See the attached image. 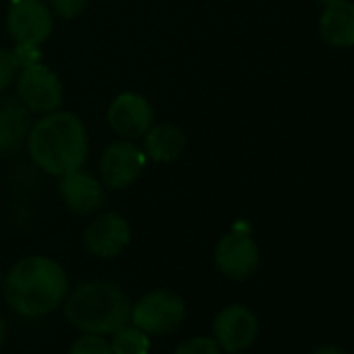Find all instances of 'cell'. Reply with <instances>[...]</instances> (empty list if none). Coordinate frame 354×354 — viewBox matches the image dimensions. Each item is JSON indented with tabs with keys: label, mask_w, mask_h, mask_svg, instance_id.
<instances>
[{
	"label": "cell",
	"mask_w": 354,
	"mask_h": 354,
	"mask_svg": "<svg viewBox=\"0 0 354 354\" xmlns=\"http://www.w3.org/2000/svg\"><path fill=\"white\" fill-rule=\"evenodd\" d=\"M69 292L65 269L48 257H28L19 261L5 279L9 306L24 317H44L55 310Z\"/></svg>",
	"instance_id": "obj_1"
},
{
	"label": "cell",
	"mask_w": 354,
	"mask_h": 354,
	"mask_svg": "<svg viewBox=\"0 0 354 354\" xmlns=\"http://www.w3.org/2000/svg\"><path fill=\"white\" fill-rule=\"evenodd\" d=\"M30 154L50 175H65L84 167L88 158V131L82 119L67 111H53L28 136Z\"/></svg>",
	"instance_id": "obj_2"
},
{
	"label": "cell",
	"mask_w": 354,
	"mask_h": 354,
	"mask_svg": "<svg viewBox=\"0 0 354 354\" xmlns=\"http://www.w3.org/2000/svg\"><path fill=\"white\" fill-rule=\"evenodd\" d=\"M69 323L86 333L109 335L131 317V302L123 290L109 281H90L73 290L65 302Z\"/></svg>",
	"instance_id": "obj_3"
},
{
	"label": "cell",
	"mask_w": 354,
	"mask_h": 354,
	"mask_svg": "<svg viewBox=\"0 0 354 354\" xmlns=\"http://www.w3.org/2000/svg\"><path fill=\"white\" fill-rule=\"evenodd\" d=\"M129 319L148 335H165L184 323L186 304L180 296L169 290H154L142 296L136 306H131Z\"/></svg>",
	"instance_id": "obj_4"
},
{
	"label": "cell",
	"mask_w": 354,
	"mask_h": 354,
	"mask_svg": "<svg viewBox=\"0 0 354 354\" xmlns=\"http://www.w3.org/2000/svg\"><path fill=\"white\" fill-rule=\"evenodd\" d=\"M215 263L219 271L232 281L248 279L261 263L259 246L246 227H234L215 248Z\"/></svg>",
	"instance_id": "obj_5"
},
{
	"label": "cell",
	"mask_w": 354,
	"mask_h": 354,
	"mask_svg": "<svg viewBox=\"0 0 354 354\" xmlns=\"http://www.w3.org/2000/svg\"><path fill=\"white\" fill-rule=\"evenodd\" d=\"M53 9L42 0H13L9 11V32L17 44L40 46L53 34Z\"/></svg>",
	"instance_id": "obj_6"
},
{
	"label": "cell",
	"mask_w": 354,
	"mask_h": 354,
	"mask_svg": "<svg viewBox=\"0 0 354 354\" xmlns=\"http://www.w3.org/2000/svg\"><path fill=\"white\" fill-rule=\"evenodd\" d=\"M17 92L21 102L36 113H53L63 102L61 80L40 63L24 67L17 80Z\"/></svg>",
	"instance_id": "obj_7"
},
{
	"label": "cell",
	"mask_w": 354,
	"mask_h": 354,
	"mask_svg": "<svg viewBox=\"0 0 354 354\" xmlns=\"http://www.w3.org/2000/svg\"><path fill=\"white\" fill-rule=\"evenodd\" d=\"M146 167V154L131 142L111 144L100 158V175L109 188L123 190L131 186Z\"/></svg>",
	"instance_id": "obj_8"
},
{
	"label": "cell",
	"mask_w": 354,
	"mask_h": 354,
	"mask_svg": "<svg viewBox=\"0 0 354 354\" xmlns=\"http://www.w3.org/2000/svg\"><path fill=\"white\" fill-rule=\"evenodd\" d=\"M215 342L225 352H238L252 346L259 333V321L254 313L242 304L225 306L213 323Z\"/></svg>",
	"instance_id": "obj_9"
},
{
	"label": "cell",
	"mask_w": 354,
	"mask_h": 354,
	"mask_svg": "<svg viewBox=\"0 0 354 354\" xmlns=\"http://www.w3.org/2000/svg\"><path fill=\"white\" fill-rule=\"evenodd\" d=\"M106 119H109L111 129L117 136L131 140V138L144 136L152 127L154 111L144 96L127 92V94L117 96L111 102Z\"/></svg>",
	"instance_id": "obj_10"
},
{
	"label": "cell",
	"mask_w": 354,
	"mask_h": 354,
	"mask_svg": "<svg viewBox=\"0 0 354 354\" xmlns=\"http://www.w3.org/2000/svg\"><path fill=\"white\" fill-rule=\"evenodd\" d=\"M129 225L121 215L104 213L86 227L84 244L94 257L113 259L129 244Z\"/></svg>",
	"instance_id": "obj_11"
},
{
	"label": "cell",
	"mask_w": 354,
	"mask_h": 354,
	"mask_svg": "<svg viewBox=\"0 0 354 354\" xmlns=\"http://www.w3.org/2000/svg\"><path fill=\"white\" fill-rule=\"evenodd\" d=\"M59 190L67 207L80 215H90L98 211L104 203L102 184L90 173H84L82 169L61 175Z\"/></svg>",
	"instance_id": "obj_12"
},
{
	"label": "cell",
	"mask_w": 354,
	"mask_h": 354,
	"mask_svg": "<svg viewBox=\"0 0 354 354\" xmlns=\"http://www.w3.org/2000/svg\"><path fill=\"white\" fill-rule=\"evenodd\" d=\"M321 38L337 48H348L354 44V3L350 0H333L325 5L319 21Z\"/></svg>",
	"instance_id": "obj_13"
},
{
	"label": "cell",
	"mask_w": 354,
	"mask_h": 354,
	"mask_svg": "<svg viewBox=\"0 0 354 354\" xmlns=\"http://www.w3.org/2000/svg\"><path fill=\"white\" fill-rule=\"evenodd\" d=\"M30 111L17 100L0 102V152L17 150L30 136Z\"/></svg>",
	"instance_id": "obj_14"
},
{
	"label": "cell",
	"mask_w": 354,
	"mask_h": 354,
	"mask_svg": "<svg viewBox=\"0 0 354 354\" xmlns=\"http://www.w3.org/2000/svg\"><path fill=\"white\" fill-rule=\"evenodd\" d=\"M144 154L156 162H171L186 150V136L175 125H156L144 133Z\"/></svg>",
	"instance_id": "obj_15"
},
{
	"label": "cell",
	"mask_w": 354,
	"mask_h": 354,
	"mask_svg": "<svg viewBox=\"0 0 354 354\" xmlns=\"http://www.w3.org/2000/svg\"><path fill=\"white\" fill-rule=\"evenodd\" d=\"M111 350H113V354H148L150 337L140 327L125 323L123 327L113 331Z\"/></svg>",
	"instance_id": "obj_16"
},
{
	"label": "cell",
	"mask_w": 354,
	"mask_h": 354,
	"mask_svg": "<svg viewBox=\"0 0 354 354\" xmlns=\"http://www.w3.org/2000/svg\"><path fill=\"white\" fill-rule=\"evenodd\" d=\"M69 354H113V350H111V344L104 342L102 335L86 333L80 339H75Z\"/></svg>",
	"instance_id": "obj_17"
},
{
	"label": "cell",
	"mask_w": 354,
	"mask_h": 354,
	"mask_svg": "<svg viewBox=\"0 0 354 354\" xmlns=\"http://www.w3.org/2000/svg\"><path fill=\"white\" fill-rule=\"evenodd\" d=\"M173 354H221V348L215 337H192L186 344L177 346Z\"/></svg>",
	"instance_id": "obj_18"
},
{
	"label": "cell",
	"mask_w": 354,
	"mask_h": 354,
	"mask_svg": "<svg viewBox=\"0 0 354 354\" xmlns=\"http://www.w3.org/2000/svg\"><path fill=\"white\" fill-rule=\"evenodd\" d=\"M88 0H48V7L63 19H73L84 13Z\"/></svg>",
	"instance_id": "obj_19"
},
{
	"label": "cell",
	"mask_w": 354,
	"mask_h": 354,
	"mask_svg": "<svg viewBox=\"0 0 354 354\" xmlns=\"http://www.w3.org/2000/svg\"><path fill=\"white\" fill-rule=\"evenodd\" d=\"M17 69H19V65H17L15 55L0 48V92H3L15 80Z\"/></svg>",
	"instance_id": "obj_20"
},
{
	"label": "cell",
	"mask_w": 354,
	"mask_h": 354,
	"mask_svg": "<svg viewBox=\"0 0 354 354\" xmlns=\"http://www.w3.org/2000/svg\"><path fill=\"white\" fill-rule=\"evenodd\" d=\"M13 55H15L19 67L34 65V63H38V59H40L38 46H28V44H17V50H15Z\"/></svg>",
	"instance_id": "obj_21"
},
{
	"label": "cell",
	"mask_w": 354,
	"mask_h": 354,
	"mask_svg": "<svg viewBox=\"0 0 354 354\" xmlns=\"http://www.w3.org/2000/svg\"><path fill=\"white\" fill-rule=\"evenodd\" d=\"M313 354H348V352H344V350L337 348V346H321V348H317Z\"/></svg>",
	"instance_id": "obj_22"
},
{
	"label": "cell",
	"mask_w": 354,
	"mask_h": 354,
	"mask_svg": "<svg viewBox=\"0 0 354 354\" xmlns=\"http://www.w3.org/2000/svg\"><path fill=\"white\" fill-rule=\"evenodd\" d=\"M3 344H5V321L0 317V348H3Z\"/></svg>",
	"instance_id": "obj_23"
},
{
	"label": "cell",
	"mask_w": 354,
	"mask_h": 354,
	"mask_svg": "<svg viewBox=\"0 0 354 354\" xmlns=\"http://www.w3.org/2000/svg\"><path fill=\"white\" fill-rule=\"evenodd\" d=\"M319 3H323V5H329V3H333V0H319Z\"/></svg>",
	"instance_id": "obj_24"
},
{
	"label": "cell",
	"mask_w": 354,
	"mask_h": 354,
	"mask_svg": "<svg viewBox=\"0 0 354 354\" xmlns=\"http://www.w3.org/2000/svg\"><path fill=\"white\" fill-rule=\"evenodd\" d=\"M230 354H244V350H238V352H230Z\"/></svg>",
	"instance_id": "obj_25"
},
{
	"label": "cell",
	"mask_w": 354,
	"mask_h": 354,
	"mask_svg": "<svg viewBox=\"0 0 354 354\" xmlns=\"http://www.w3.org/2000/svg\"><path fill=\"white\" fill-rule=\"evenodd\" d=\"M0 279H3V273H0Z\"/></svg>",
	"instance_id": "obj_26"
}]
</instances>
